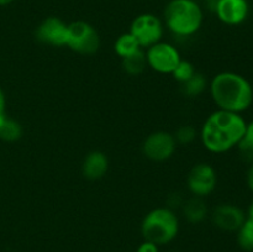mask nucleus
Segmentation results:
<instances>
[{
  "instance_id": "obj_8",
  "label": "nucleus",
  "mask_w": 253,
  "mask_h": 252,
  "mask_svg": "<svg viewBox=\"0 0 253 252\" xmlns=\"http://www.w3.org/2000/svg\"><path fill=\"white\" fill-rule=\"evenodd\" d=\"M217 184V174L215 168L209 163H198L193 166L187 177V185L194 197L205 198L211 194Z\"/></svg>"
},
{
  "instance_id": "obj_15",
  "label": "nucleus",
  "mask_w": 253,
  "mask_h": 252,
  "mask_svg": "<svg viewBox=\"0 0 253 252\" xmlns=\"http://www.w3.org/2000/svg\"><path fill=\"white\" fill-rule=\"evenodd\" d=\"M142 49L138 44V42L136 41L135 37L130 34V32H125V34H121L120 36L116 39L115 43H114V51L118 54L119 57H121V59L125 58V57L130 56V54L135 53V52Z\"/></svg>"
},
{
  "instance_id": "obj_26",
  "label": "nucleus",
  "mask_w": 253,
  "mask_h": 252,
  "mask_svg": "<svg viewBox=\"0 0 253 252\" xmlns=\"http://www.w3.org/2000/svg\"><path fill=\"white\" fill-rule=\"evenodd\" d=\"M216 4H217V0H207V7H208V10H210V11L214 12L215 6H216Z\"/></svg>"
},
{
  "instance_id": "obj_14",
  "label": "nucleus",
  "mask_w": 253,
  "mask_h": 252,
  "mask_svg": "<svg viewBox=\"0 0 253 252\" xmlns=\"http://www.w3.org/2000/svg\"><path fill=\"white\" fill-rule=\"evenodd\" d=\"M183 214L190 224H200L208 216L207 203L203 198L193 195L183 204Z\"/></svg>"
},
{
  "instance_id": "obj_25",
  "label": "nucleus",
  "mask_w": 253,
  "mask_h": 252,
  "mask_svg": "<svg viewBox=\"0 0 253 252\" xmlns=\"http://www.w3.org/2000/svg\"><path fill=\"white\" fill-rule=\"evenodd\" d=\"M246 180H247V187H249L250 190L253 193V165L250 167L249 172H247Z\"/></svg>"
},
{
  "instance_id": "obj_6",
  "label": "nucleus",
  "mask_w": 253,
  "mask_h": 252,
  "mask_svg": "<svg viewBox=\"0 0 253 252\" xmlns=\"http://www.w3.org/2000/svg\"><path fill=\"white\" fill-rule=\"evenodd\" d=\"M130 32L142 49H147L160 42L165 32V24L155 14L143 12L132 20Z\"/></svg>"
},
{
  "instance_id": "obj_13",
  "label": "nucleus",
  "mask_w": 253,
  "mask_h": 252,
  "mask_svg": "<svg viewBox=\"0 0 253 252\" xmlns=\"http://www.w3.org/2000/svg\"><path fill=\"white\" fill-rule=\"evenodd\" d=\"M109 169V160L101 151H91L82 163V173L89 180L101 179Z\"/></svg>"
},
{
  "instance_id": "obj_10",
  "label": "nucleus",
  "mask_w": 253,
  "mask_h": 252,
  "mask_svg": "<svg viewBox=\"0 0 253 252\" xmlns=\"http://www.w3.org/2000/svg\"><path fill=\"white\" fill-rule=\"evenodd\" d=\"M68 24L59 17L49 16L39 24L35 36L40 42L53 47H66Z\"/></svg>"
},
{
  "instance_id": "obj_17",
  "label": "nucleus",
  "mask_w": 253,
  "mask_h": 252,
  "mask_svg": "<svg viewBox=\"0 0 253 252\" xmlns=\"http://www.w3.org/2000/svg\"><path fill=\"white\" fill-rule=\"evenodd\" d=\"M207 88V78L204 74L195 72L194 76L182 84L183 94L188 98H197L202 95Z\"/></svg>"
},
{
  "instance_id": "obj_18",
  "label": "nucleus",
  "mask_w": 253,
  "mask_h": 252,
  "mask_svg": "<svg viewBox=\"0 0 253 252\" xmlns=\"http://www.w3.org/2000/svg\"><path fill=\"white\" fill-rule=\"evenodd\" d=\"M236 241L240 249L246 252L253 251V220L247 217L236 231Z\"/></svg>"
},
{
  "instance_id": "obj_28",
  "label": "nucleus",
  "mask_w": 253,
  "mask_h": 252,
  "mask_svg": "<svg viewBox=\"0 0 253 252\" xmlns=\"http://www.w3.org/2000/svg\"><path fill=\"white\" fill-rule=\"evenodd\" d=\"M15 0H0V6H7V5L12 4Z\"/></svg>"
},
{
  "instance_id": "obj_24",
  "label": "nucleus",
  "mask_w": 253,
  "mask_h": 252,
  "mask_svg": "<svg viewBox=\"0 0 253 252\" xmlns=\"http://www.w3.org/2000/svg\"><path fill=\"white\" fill-rule=\"evenodd\" d=\"M0 113H6V96L1 88H0Z\"/></svg>"
},
{
  "instance_id": "obj_16",
  "label": "nucleus",
  "mask_w": 253,
  "mask_h": 252,
  "mask_svg": "<svg viewBox=\"0 0 253 252\" xmlns=\"http://www.w3.org/2000/svg\"><path fill=\"white\" fill-rule=\"evenodd\" d=\"M146 67H147V61H146V54L143 49H140L123 58L124 71L130 76H138L145 71Z\"/></svg>"
},
{
  "instance_id": "obj_11",
  "label": "nucleus",
  "mask_w": 253,
  "mask_h": 252,
  "mask_svg": "<svg viewBox=\"0 0 253 252\" xmlns=\"http://www.w3.org/2000/svg\"><path fill=\"white\" fill-rule=\"evenodd\" d=\"M247 215L234 204H219L211 212V221L215 227L226 232H236L241 227Z\"/></svg>"
},
{
  "instance_id": "obj_7",
  "label": "nucleus",
  "mask_w": 253,
  "mask_h": 252,
  "mask_svg": "<svg viewBox=\"0 0 253 252\" xmlns=\"http://www.w3.org/2000/svg\"><path fill=\"white\" fill-rule=\"evenodd\" d=\"M147 67L161 74H172L182 57L179 51L168 42H157L145 52Z\"/></svg>"
},
{
  "instance_id": "obj_22",
  "label": "nucleus",
  "mask_w": 253,
  "mask_h": 252,
  "mask_svg": "<svg viewBox=\"0 0 253 252\" xmlns=\"http://www.w3.org/2000/svg\"><path fill=\"white\" fill-rule=\"evenodd\" d=\"M239 148L245 156H251V158H253V121L246 124V130L244 137L240 141Z\"/></svg>"
},
{
  "instance_id": "obj_27",
  "label": "nucleus",
  "mask_w": 253,
  "mask_h": 252,
  "mask_svg": "<svg viewBox=\"0 0 253 252\" xmlns=\"http://www.w3.org/2000/svg\"><path fill=\"white\" fill-rule=\"evenodd\" d=\"M247 217H250V219L253 220V200H252L251 204H250V207H249V211H247Z\"/></svg>"
},
{
  "instance_id": "obj_5",
  "label": "nucleus",
  "mask_w": 253,
  "mask_h": 252,
  "mask_svg": "<svg viewBox=\"0 0 253 252\" xmlns=\"http://www.w3.org/2000/svg\"><path fill=\"white\" fill-rule=\"evenodd\" d=\"M66 47L76 53L90 56L98 52L100 36L93 25L83 20H77L68 24Z\"/></svg>"
},
{
  "instance_id": "obj_1",
  "label": "nucleus",
  "mask_w": 253,
  "mask_h": 252,
  "mask_svg": "<svg viewBox=\"0 0 253 252\" xmlns=\"http://www.w3.org/2000/svg\"><path fill=\"white\" fill-rule=\"evenodd\" d=\"M246 121L241 114L215 110L200 128V140L209 152L225 153L239 146L246 130Z\"/></svg>"
},
{
  "instance_id": "obj_23",
  "label": "nucleus",
  "mask_w": 253,
  "mask_h": 252,
  "mask_svg": "<svg viewBox=\"0 0 253 252\" xmlns=\"http://www.w3.org/2000/svg\"><path fill=\"white\" fill-rule=\"evenodd\" d=\"M136 252H160V246H157L153 242L143 240L140 245H138Z\"/></svg>"
},
{
  "instance_id": "obj_3",
  "label": "nucleus",
  "mask_w": 253,
  "mask_h": 252,
  "mask_svg": "<svg viewBox=\"0 0 253 252\" xmlns=\"http://www.w3.org/2000/svg\"><path fill=\"white\" fill-rule=\"evenodd\" d=\"M203 22L204 11L195 0H169L163 10V24L175 36H193Z\"/></svg>"
},
{
  "instance_id": "obj_4",
  "label": "nucleus",
  "mask_w": 253,
  "mask_h": 252,
  "mask_svg": "<svg viewBox=\"0 0 253 252\" xmlns=\"http://www.w3.org/2000/svg\"><path fill=\"white\" fill-rule=\"evenodd\" d=\"M141 234L143 240L153 242L160 247L165 246L174 241L179 234V219L169 208H156L143 217Z\"/></svg>"
},
{
  "instance_id": "obj_20",
  "label": "nucleus",
  "mask_w": 253,
  "mask_h": 252,
  "mask_svg": "<svg viewBox=\"0 0 253 252\" xmlns=\"http://www.w3.org/2000/svg\"><path fill=\"white\" fill-rule=\"evenodd\" d=\"M195 67L193 66V63H190L189 61H180L178 63V66L175 67V69L173 71L172 76L174 77V79L177 82H179L180 84L185 83L188 79L192 78L195 73Z\"/></svg>"
},
{
  "instance_id": "obj_21",
  "label": "nucleus",
  "mask_w": 253,
  "mask_h": 252,
  "mask_svg": "<svg viewBox=\"0 0 253 252\" xmlns=\"http://www.w3.org/2000/svg\"><path fill=\"white\" fill-rule=\"evenodd\" d=\"M177 145H190L197 137V130L192 125H183L175 131L174 135Z\"/></svg>"
},
{
  "instance_id": "obj_12",
  "label": "nucleus",
  "mask_w": 253,
  "mask_h": 252,
  "mask_svg": "<svg viewBox=\"0 0 253 252\" xmlns=\"http://www.w3.org/2000/svg\"><path fill=\"white\" fill-rule=\"evenodd\" d=\"M214 14L222 24L237 26L249 17L250 4L247 0H217Z\"/></svg>"
},
{
  "instance_id": "obj_2",
  "label": "nucleus",
  "mask_w": 253,
  "mask_h": 252,
  "mask_svg": "<svg viewBox=\"0 0 253 252\" xmlns=\"http://www.w3.org/2000/svg\"><path fill=\"white\" fill-rule=\"evenodd\" d=\"M210 95L217 109L241 114L251 106L253 88L244 76L235 72H220L210 82Z\"/></svg>"
},
{
  "instance_id": "obj_19",
  "label": "nucleus",
  "mask_w": 253,
  "mask_h": 252,
  "mask_svg": "<svg viewBox=\"0 0 253 252\" xmlns=\"http://www.w3.org/2000/svg\"><path fill=\"white\" fill-rule=\"evenodd\" d=\"M22 136V126L19 121L7 116L5 123L0 127V140L5 142H15Z\"/></svg>"
},
{
  "instance_id": "obj_9",
  "label": "nucleus",
  "mask_w": 253,
  "mask_h": 252,
  "mask_svg": "<svg viewBox=\"0 0 253 252\" xmlns=\"http://www.w3.org/2000/svg\"><path fill=\"white\" fill-rule=\"evenodd\" d=\"M177 142L172 133L167 131H156L150 133L142 143V152L146 158L155 162L167 161L174 155Z\"/></svg>"
}]
</instances>
